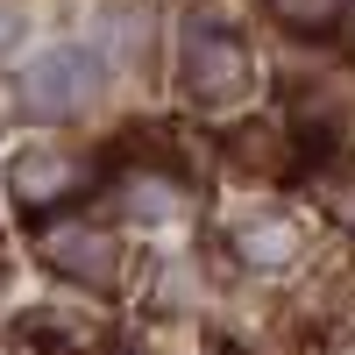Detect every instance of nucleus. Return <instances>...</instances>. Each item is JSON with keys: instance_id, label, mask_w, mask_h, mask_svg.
Segmentation results:
<instances>
[{"instance_id": "5", "label": "nucleus", "mask_w": 355, "mask_h": 355, "mask_svg": "<svg viewBox=\"0 0 355 355\" xmlns=\"http://www.w3.org/2000/svg\"><path fill=\"white\" fill-rule=\"evenodd\" d=\"M121 206L142 214V220H171V214H185V185L164 178V171H128L121 178Z\"/></svg>"}, {"instance_id": "6", "label": "nucleus", "mask_w": 355, "mask_h": 355, "mask_svg": "<svg viewBox=\"0 0 355 355\" xmlns=\"http://www.w3.org/2000/svg\"><path fill=\"white\" fill-rule=\"evenodd\" d=\"M234 249H242V263H256V270H284V263L299 256V227L291 220H249L234 234Z\"/></svg>"}, {"instance_id": "4", "label": "nucleus", "mask_w": 355, "mask_h": 355, "mask_svg": "<svg viewBox=\"0 0 355 355\" xmlns=\"http://www.w3.org/2000/svg\"><path fill=\"white\" fill-rule=\"evenodd\" d=\"M8 192L28 214H50V206H64L71 192H85V164L71 150H21L8 164Z\"/></svg>"}, {"instance_id": "2", "label": "nucleus", "mask_w": 355, "mask_h": 355, "mask_svg": "<svg viewBox=\"0 0 355 355\" xmlns=\"http://www.w3.org/2000/svg\"><path fill=\"white\" fill-rule=\"evenodd\" d=\"M36 249H43L50 270H57V277H71V284L114 291V277H121V249H114V234L93 227V220H50Z\"/></svg>"}, {"instance_id": "9", "label": "nucleus", "mask_w": 355, "mask_h": 355, "mask_svg": "<svg viewBox=\"0 0 355 355\" xmlns=\"http://www.w3.org/2000/svg\"><path fill=\"white\" fill-rule=\"evenodd\" d=\"M334 355H355V341H341V348H334Z\"/></svg>"}, {"instance_id": "1", "label": "nucleus", "mask_w": 355, "mask_h": 355, "mask_svg": "<svg viewBox=\"0 0 355 355\" xmlns=\"http://www.w3.org/2000/svg\"><path fill=\"white\" fill-rule=\"evenodd\" d=\"M100 100V64H93V50H78V43H57L43 57H28V71H21V107L28 114H43V121H71V114H85Z\"/></svg>"}, {"instance_id": "3", "label": "nucleus", "mask_w": 355, "mask_h": 355, "mask_svg": "<svg viewBox=\"0 0 355 355\" xmlns=\"http://www.w3.org/2000/svg\"><path fill=\"white\" fill-rule=\"evenodd\" d=\"M242 85H249V50L227 28H192L185 36V93L206 107H227V100H242Z\"/></svg>"}, {"instance_id": "8", "label": "nucleus", "mask_w": 355, "mask_h": 355, "mask_svg": "<svg viewBox=\"0 0 355 355\" xmlns=\"http://www.w3.org/2000/svg\"><path fill=\"white\" fill-rule=\"evenodd\" d=\"M15 28H21V15H15V0H0V50L15 43Z\"/></svg>"}, {"instance_id": "7", "label": "nucleus", "mask_w": 355, "mask_h": 355, "mask_svg": "<svg viewBox=\"0 0 355 355\" xmlns=\"http://www.w3.org/2000/svg\"><path fill=\"white\" fill-rule=\"evenodd\" d=\"M270 15H277L284 28H327V21L341 15V0H270Z\"/></svg>"}]
</instances>
